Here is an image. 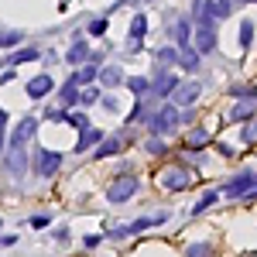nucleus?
Here are the masks:
<instances>
[{"instance_id":"obj_23","label":"nucleus","mask_w":257,"mask_h":257,"mask_svg":"<svg viewBox=\"0 0 257 257\" xmlns=\"http://www.w3.org/2000/svg\"><path fill=\"white\" fill-rule=\"evenodd\" d=\"M35 59H41L38 48H18V52H14L7 62H11V65H24V62H35Z\"/></svg>"},{"instance_id":"obj_47","label":"nucleus","mask_w":257,"mask_h":257,"mask_svg":"<svg viewBox=\"0 0 257 257\" xmlns=\"http://www.w3.org/2000/svg\"><path fill=\"white\" fill-rule=\"evenodd\" d=\"M254 89H257V86H254Z\"/></svg>"},{"instance_id":"obj_24","label":"nucleus","mask_w":257,"mask_h":257,"mask_svg":"<svg viewBox=\"0 0 257 257\" xmlns=\"http://www.w3.org/2000/svg\"><path fill=\"white\" fill-rule=\"evenodd\" d=\"M144 35H148V18H144V14H138V18L131 21V38H127V41H141Z\"/></svg>"},{"instance_id":"obj_35","label":"nucleus","mask_w":257,"mask_h":257,"mask_svg":"<svg viewBox=\"0 0 257 257\" xmlns=\"http://www.w3.org/2000/svg\"><path fill=\"white\" fill-rule=\"evenodd\" d=\"M103 240H106L103 233H86V237H82V247H86V250H96Z\"/></svg>"},{"instance_id":"obj_29","label":"nucleus","mask_w":257,"mask_h":257,"mask_svg":"<svg viewBox=\"0 0 257 257\" xmlns=\"http://www.w3.org/2000/svg\"><path fill=\"white\" fill-rule=\"evenodd\" d=\"M254 41V21H240V48H250Z\"/></svg>"},{"instance_id":"obj_30","label":"nucleus","mask_w":257,"mask_h":257,"mask_svg":"<svg viewBox=\"0 0 257 257\" xmlns=\"http://www.w3.org/2000/svg\"><path fill=\"white\" fill-rule=\"evenodd\" d=\"M144 151H148V155H168V144L161 138H148L144 141Z\"/></svg>"},{"instance_id":"obj_44","label":"nucleus","mask_w":257,"mask_h":257,"mask_svg":"<svg viewBox=\"0 0 257 257\" xmlns=\"http://www.w3.org/2000/svg\"><path fill=\"white\" fill-rule=\"evenodd\" d=\"M243 4H257V0H243Z\"/></svg>"},{"instance_id":"obj_40","label":"nucleus","mask_w":257,"mask_h":257,"mask_svg":"<svg viewBox=\"0 0 257 257\" xmlns=\"http://www.w3.org/2000/svg\"><path fill=\"white\" fill-rule=\"evenodd\" d=\"M55 240H62V243H65V240H69V230H65V226H59V230H55Z\"/></svg>"},{"instance_id":"obj_31","label":"nucleus","mask_w":257,"mask_h":257,"mask_svg":"<svg viewBox=\"0 0 257 257\" xmlns=\"http://www.w3.org/2000/svg\"><path fill=\"white\" fill-rule=\"evenodd\" d=\"M240 138H243V144H257V117H250L243 123V134Z\"/></svg>"},{"instance_id":"obj_18","label":"nucleus","mask_w":257,"mask_h":257,"mask_svg":"<svg viewBox=\"0 0 257 257\" xmlns=\"http://www.w3.org/2000/svg\"><path fill=\"white\" fill-rule=\"evenodd\" d=\"M89 59H93V55H89V45H86L82 38H76V41H72V48L65 52V62H69V65H86Z\"/></svg>"},{"instance_id":"obj_19","label":"nucleus","mask_w":257,"mask_h":257,"mask_svg":"<svg viewBox=\"0 0 257 257\" xmlns=\"http://www.w3.org/2000/svg\"><path fill=\"white\" fill-rule=\"evenodd\" d=\"M96 82H99V86H106V89H113V86L123 82V69H120V65H103L99 76H96Z\"/></svg>"},{"instance_id":"obj_20","label":"nucleus","mask_w":257,"mask_h":257,"mask_svg":"<svg viewBox=\"0 0 257 257\" xmlns=\"http://www.w3.org/2000/svg\"><path fill=\"white\" fill-rule=\"evenodd\" d=\"M59 99H62V110H65V106H79V86L72 79H65L62 89H59Z\"/></svg>"},{"instance_id":"obj_2","label":"nucleus","mask_w":257,"mask_h":257,"mask_svg":"<svg viewBox=\"0 0 257 257\" xmlns=\"http://www.w3.org/2000/svg\"><path fill=\"white\" fill-rule=\"evenodd\" d=\"M158 185L165 192H182V189L192 185V172H189L185 165H168V168L158 172Z\"/></svg>"},{"instance_id":"obj_14","label":"nucleus","mask_w":257,"mask_h":257,"mask_svg":"<svg viewBox=\"0 0 257 257\" xmlns=\"http://www.w3.org/2000/svg\"><path fill=\"white\" fill-rule=\"evenodd\" d=\"M96 76H99V62H86V65H79V69H76V72H72V76H69V79L76 82V86H79V89H86V86H93V82H96Z\"/></svg>"},{"instance_id":"obj_41","label":"nucleus","mask_w":257,"mask_h":257,"mask_svg":"<svg viewBox=\"0 0 257 257\" xmlns=\"http://www.w3.org/2000/svg\"><path fill=\"white\" fill-rule=\"evenodd\" d=\"M4 127H7V110L0 106V131H4Z\"/></svg>"},{"instance_id":"obj_37","label":"nucleus","mask_w":257,"mask_h":257,"mask_svg":"<svg viewBox=\"0 0 257 257\" xmlns=\"http://www.w3.org/2000/svg\"><path fill=\"white\" fill-rule=\"evenodd\" d=\"M158 59H161V62H172V65H178V48H161Z\"/></svg>"},{"instance_id":"obj_45","label":"nucleus","mask_w":257,"mask_h":257,"mask_svg":"<svg viewBox=\"0 0 257 257\" xmlns=\"http://www.w3.org/2000/svg\"><path fill=\"white\" fill-rule=\"evenodd\" d=\"M226 4H230V0H226Z\"/></svg>"},{"instance_id":"obj_9","label":"nucleus","mask_w":257,"mask_h":257,"mask_svg":"<svg viewBox=\"0 0 257 257\" xmlns=\"http://www.w3.org/2000/svg\"><path fill=\"white\" fill-rule=\"evenodd\" d=\"M31 155H28V148H14V144H7V172L14 178L28 175V168H31Z\"/></svg>"},{"instance_id":"obj_16","label":"nucleus","mask_w":257,"mask_h":257,"mask_svg":"<svg viewBox=\"0 0 257 257\" xmlns=\"http://www.w3.org/2000/svg\"><path fill=\"white\" fill-rule=\"evenodd\" d=\"M52 89H55V79L52 76H35V79L28 82V96L31 99H45Z\"/></svg>"},{"instance_id":"obj_17","label":"nucleus","mask_w":257,"mask_h":257,"mask_svg":"<svg viewBox=\"0 0 257 257\" xmlns=\"http://www.w3.org/2000/svg\"><path fill=\"white\" fill-rule=\"evenodd\" d=\"M161 223H168V213H155V216H141V219H134L131 226H123V230H127V237H131V233H141V230H151V226H161Z\"/></svg>"},{"instance_id":"obj_32","label":"nucleus","mask_w":257,"mask_h":257,"mask_svg":"<svg viewBox=\"0 0 257 257\" xmlns=\"http://www.w3.org/2000/svg\"><path fill=\"white\" fill-rule=\"evenodd\" d=\"M86 28H89V35H93V38H103L110 24H106V18H93L89 24H86Z\"/></svg>"},{"instance_id":"obj_6","label":"nucleus","mask_w":257,"mask_h":257,"mask_svg":"<svg viewBox=\"0 0 257 257\" xmlns=\"http://www.w3.org/2000/svg\"><path fill=\"white\" fill-rule=\"evenodd\" d=\"M31 168H35V175H38V178H52L62 168V155H59V151H48V148H38V151H35V161H31Z\"/></svg>"},{"instance_id":"obj_28","label":"nucleus","mask_w":257,"mask_h":257,"mask_svg":"<svg viewBox=\"0 0 257 257\" xmlns=\"http://www.w3.org/2000/svg\"><path fill=\"white\" fill-rule=\"evenodd\" d=\"M24 41V31H0V48H14Z\"/></svg>"},{"instance_id":"obj_21","label":"nucleus","mask_w":257,"mask_h":257,"mask_svg":"<svg viewBox=\"0 0 257 257\" xmlns=\"http://www.w3.org/2000/svg\"><path fill=\"white\" fill-rule=\"evenodd\" d=\"M178 65H182V69H189V72L199 69V55H196V48H192V45L178 48Z\"/></svg>"},{"instance_id":"obj_3","label":"nucleus","mask_w":257,"mask_h":257,"mask_svg":"<svg viewBox=\"0 0 257 257\" xmlns=\"http://www.w3.org/2000/svg\"><path fill=\"white\" fill-rule=\"evenodd\" d=\"M178 123H182V113H178V106H172V103H161V110H158V113H151V120H148V127H151L155 138L172 134Z\"/></svg>"},{"instance_id":"obj_33","label":"nucleus","mask_w":257,"mask_h":257,"mask_svg":"<svg viewBox=\"0 0 257 257\" xmlns=\"http://www.w3.org/2000/svg\"><path fill=\"white\" fill-rule=\"evenodd\" d=\"M185 257H213V247L209 243H189Z\"/></svg>"},{"instance_id":"obj_10","label":"nucleus","mask_w":257,"mask_h":257,"mask_svg":"<svg viewBox=\"0 0 257 257\" xmlns=\"http://www.w3.org/2000/svg\"><path fill=\"white\" fill-rule=\"evenodd\" d=\"M202 93V82H178V89L172 93V106H192Z\"/></svg>"},{"instance_id":"obj_15","label":"nucleus","mask_w":257,"mask_h":257,"mask_svg":"<svg viewBox=\"0 0 257 257\" xmlns=\"http://www.w3.org/2000/svg\"><path fill=\"white\" fill-rule=\"evenodd\" d=\"M120 148H123V138H117V134H113V138H103L96 148H93V158L96 161L113 158V155H120Z\"/></svg>"},{"instance_id":"obj_34","label":"nucleus","mask_w":257,"mask_h":257,"mask_svg":"<svg viewBox=\"0 0 257 257\" xmlns=\"http://www.w3.org/2000/svg\"><path fill=\"white\" fill-rule=\"evenodd\" d=\"M48 223H52V216H48V213H38V216L28 219V226H31V230H45Z\"/></svg>"},{"instance_id":"obj_26","label":"nucleus","mask_w":257,"mask_h":257,"mask_svg":"<svg viewBox=\"0 0 257 257\" xmlns=\"http://www.w3.org/2000/svg\"><path fill=\"white\" fill-rule=\"evenodd\" d=\"M209 11H213V18H216V21H223V18H230L233 4H226V0H209Z\"/></svg>"},{"instance_id":"obj_25","label":"nucleus","mask_w":257,"mask_h":257,"mask_svg":"<svg viewBox=\"0 0 257 257\" xmlns=\"http://www.w3.org/2000/svg\"><path fill=\"white\" fill-rule=\"evenodd\" d=\"M216 199H219V192H216V189H209V192H202V199H199L196 206H192V216H199V213H206V209H209V206H213Z\"/></svg>"},{"instance_id":"obj_43","label":"nucleus","mask_w":257,"mask_h":257,"mask_svg":"<svg viewBox=\"0 0 257 257\" xmlns=\"http://www.w3.org/2000/svg\"><path fill=\"white\" fill-rule=\"evenodd\" d=\"M0 155H4V131H0Z\"/></svg>"},{"instance_id":"obj_8","label":"nucleus","mask_w":257,"mask_h":257,"mask_svg":"<svg viewBox=\"0 0 257 257\" xmlns=\"http://www.w3.org/2000/svg\"><path fill=\"white\" fill-rule=\"evenodd\" d=\"M35 131H38V117H21L18 127L11 131V138H7V144H14V148H28V141L35 138Z\"/></svg>"},{"instance_id":"obj_5","label":"nucleus","mask_w":257,"mask_h":257,"mask_svg":"<svg viewBox=\"0 0 257 257\" xmlns=\"http://www.w3.org/2000/svg\"><path fill=\"white\" fill-rule=\"evenodd\" d=\"M192 48L196 55H213L216 52V24H192Z\"/></svg>"},{"instance_id":"obj_46","label":"nucleus","mask_w":257,"mask_h":257,"mask_svg":"<svg viewBox=\"0 0 257 257\" xmlns=\"http://www.w3.org/2000/svg\"><path fill=\"white\" fill-rule=\"evenodd\" d=\"M0 226H4V223H0Z\"/></svg>"},{"instance_id":"obj_39","label":"nucleus","mask_w":257,"mask_h":257,"mask_svg":"<svg viewBox=\"0 0 257 257\" xmlns=\"http://www.w3.org/2000/svg\"><path fill=\"white\" fill-rule=\"evenodd\" d=\"M14 243H18V237H14V233H7V237H0V247H14Z\"/></svg>"},{"instance_id":"obj_36","label":"nucleus","mask_w":257,"mask_h":257,"mask_svg":"<svg viewBox=\"0 0 257 257\" xmlns=\"http://www.w3.org/2000/svg\"><path fill=\"white\" fill-rule=\"evenodd\" d=\"M131 89H134V93H148V89H151V79L138 76V79H131Z\"/></svg>"},{"instance_id":"obj_11","label":"nucleus","mask_w":257,"mask_h":257,"mask_svg":"<svg viewBox=\"0 0 257 257\" xmlns=\"http://www.w3.org/2000/svg\"><path fill=\"white\" fill-rule=\"evenodd\" d=\"M178 89V76H172V72H158L155 79H151V96H158V99H165V96H172Z\"/></svg>"},{"instance_id":"obj_1","label":"nucleus","mask_w":257,"mask_h":257,"mask_svg":"<svg viewBox=\"0 0 257 257\" xmlns=\"http://www.w3.org/2000/svg\"><path fill=\"white\" fill-rule=\"evenodd\" d=\"M254 189H257V168H247V172H240V175L226 178L219 192H223L226 199H247Z\"/></svg>"},{"instance_id":"obj_12","label":"nucleus","mask_w":257,"mask_h":257,"mask_svg":"<svg viewBox=\"0 0 257 257\" xmlns=\"http://www.w3.org/2000/svg\"><path fill=\"white\" fill-rule=\"evenodd\" d=\"M168 35L175 38V45H178V48L192 45V21H189V18H175L172 24H168Z\"/></svg>"},{"instance_id":"obj_38","label":"nucleus","mask_w":257,"mask_h":257,"mask_svg":"<svg viewBox=\"0 0 257 257\" xmlns=\"http://www.w3.org/2000/svg\"><path fill=\"white\" fill-rule=\"evenodd\" d=\"M216 151H219V155H223V158H237V151H233L230 144H216Z\"/></svg>"},{"instance_id":"obj_22","label":"nucleus","mask_w":257,"mask_h":257,"mask_svg":"<svg viewBox=\"0 0 257 257\" xmlns=\"http://www.w3.org/2000/svg\"><path fill=\"white\" fill-rule=\"evenodd\" d=\"M206 144H213V134H209L206 127H196V131L189 134V148H199V151H202Z\"/></svg>"},{"instance_id":"obj_4","label":"nucleus","mask_w":257,"mask_h":257,"mask_svg":"<svg viewBox=\"0 0 257 257\" xmlns=\"http://www.w3.org/2000/svg\"><path fill=\"white\" fill-rule=\"evenodd\" d=\"M138 189H141V178L138 175H117L113 182H110V189H106V199L110 202H127V199H134L138 196Z\"/></svg>"},{"instance_id":"obj_42","label":"nucleus","mask_w":257,"mask_h":257,"mask_svg":"<svg viewBox=\"0 0 257 257\" xmlns=\"http://www.w3.org/2000/svg\"><path fill=\"white\" fill-rule=\"evenodd\" d=\"M247 199H250V202H257V189H254V192H250V196H247Z\"/></svg>"},{"instance_id":"obj_27","label":"nucleus","mask_w":257,"mask_h":257,"mask_svg":"<svg viewBox=\"0 0 257 257\" xmlns=\"http://www.w3.org/2000/svg\"><path fill=\"white\" fill-rule=\"evenodd\" d=\"M93 103H99V86H86V89H79V106H93Z\"/></svg>"},{"instance_id":"obj_7","label":"nucleus","mask_w":257,"mask_h":257,"mask_svg":"<svg viewBox=\"0 0 257 257\" xmlns=\"http://www.w3.org/2000/svg\"><path fill=\"white\" fill-rule=\"evenodd\" d=\"M250 117H257V96H240L237 103L223 113V120H226V123H237V120H243V123H247Z\"/></svg>"},{"instance_id":"obj_13","label":"nucleus","mask_w":257,"mask_h":257,"mask_svg":"<svg viewBox=\"0 0 257 257\" xmlns=\"http://www.w3.org/2000/svg\"><path fill=\"white\" fill-rule=\"evenodd\" d=\"M106 138L103 134V127H93V123H86V127H79V141H76V151H89V148H96L99 141Z\"/></svg>"}]
</instances>
